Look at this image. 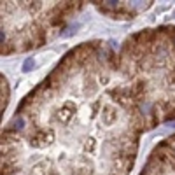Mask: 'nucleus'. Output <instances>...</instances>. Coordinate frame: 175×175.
<instances>
[{
    "instance_id": "7ed1b4c3",
    "label": "nucleus",
    "mask_w": 175,
    "mask_h": 175,
    "mask_svg": "<svg viewBox=\"0 0 175 175\" xmlns=\"http://www.w3.org/2000/svg\"><path fill=\"white\" fill-rule=\"evenodd\" d=\"M138 175H175V131L153 147Z\"/></svg>"
},
{
    "instance_id": "f257e3e1",
    "label": "nucleus",
    "mask_w": 175,
    "mask_h": 175,
    "mask_svg": "<svg viewBox=\"0 0 175 175\" xmlns=\"http://www.w3.org/2000/svg\"><path fill=\"white\" fill-rule=\"evenodd\" d=\"M151 123L119 51L72 47L2 130V175H130Z\"/></svg>"
},
{
    "instance_id": "20e7f679",
    "label": "nucleus",
    "mask_w": 175,
    "mask_h": 175,
    "mask_svg": "<svg viewBox=\"0 0 175 175\" xmlns=\"http://www.w3.org/2000/svg\"><path fill=\"white\" fill-rule=\"evenodd\" d=\"M100 12L114 19H131L153 5V2H93Z\"/></svg>"
},
{
    "instance_id": "f03ea898",
    "label": "nucleus",
    "mask_w": 175,
    "mask_h": 175,
    "mask_svg": "<svg viewBox=\"0 0 175 175\" xmlns=\"http://www.w3.org/2000/svg\"><path fill=\"white\" fill-rule=\"evenodd\" d=\"M88 2H2V56L44 46Z\"/></svg>"
}]
</instances>
